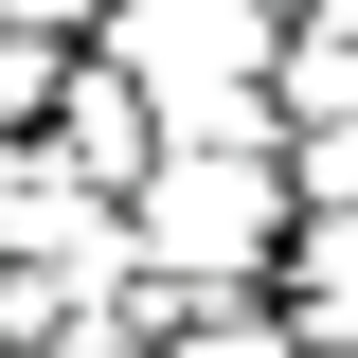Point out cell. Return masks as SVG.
<instances>
[{
    "label": "cell",
    "instance_id": "cell-7",
    "mask_svg": "<svg viewBox=\"0 0 358 358\" xmlns=\"http://www.w3.org/2000/svg\"><path fill=\"white\" fill-rule=\"evenodd\" d=\"M287 179H305V215H341V197H358V108H341V126H287Z\"/></svg>",
    "mask_w": 358,
    "mask_h": 358
},
{
    "label": "cell",
    "instance_id": "cell-2",
    "mask_svg": "<svg viewBox=\"0 0 358 358\" xmlns=\"http://www.w3.org/2000/svg\"><path fill=\"white\" fill-rule=\"evenodd\" d=\"M90 54H108V72H143L162 108H197V90H268L287 18H268V0H108V18H90Z\"/></svg>",
    "mask_w": 358,
    "mask_h": 358
},
{
    "label": "cell",
    "instance_id": "cell-8",
    "mask_svg": "<svg viewBox=\"0 0 358 358\" xmlns=\"http://www.w3.org/2000/svg\"><path fill=\"white\" fill-rule=\"evenodd\" d=\"M268 18H305V0H268Z\"/></svg>",
    "mask_w": 358,
    "mask_h": 358
},
{
    "label": "cell",
    "instance_id": "cell-1",
    "mask_svg": "<svg viewBox=\"0 0 358 358\" xmlns=\"http://www.w3.org/2000/svg\"><path fill=\"white\" fill-rule=\"evenodd\" d=\"M126 233H143V268H179V287H197V305L268 287V268H287V233H305V179H287V126H179L162 162H143Z\"/></svg>",
    "mask_w": 358,
    "mask_h": 358
},
{
    "label": "cell",
    "instance_id": "cell-5",
    "mask_svg": "<svg viewBox=\"0 0 358 358\" xmlns=\"http://www.w3.org/2000/svg\"><path fill=\"white\" fill-rule=\"evenodd\" d=\"M287 322H305V341H358V197L287 233Z\"/></svg>",
    "mask_w": 358,
    "mask_h": 358
},
{
    "label": "cell",
    "instance_id": "cell-3",
    "mask_svg": "<svg viewBox=\"0 0 358 358\" xmlns=\"http://www.w3.org/2000/svg\"><path fill=\"white\" fill-rule=\"evenodd\" d=\"M54 162H72V179H108V197H143V162H162V90H143V72H108V54H90L72 36V72H54Z\"/></svg>",
    "mask_w": 358,
    "mask_h": 358
},
{
    "label": "cell",
    "instance_id": "cell-4",
    "mask_svg": "<svg viewBox=\"0 0 358 358\" xmlns=\"http://www.w3.org/2000/svg\"><path fill=\"white\" fill-rule=\"evenodd\" d=\"M268 90H287V126H341L358 108V0H305L287 54H268Z\"/></svg>",
    "mask_w": 358,
    "mask_h": 358
},
{
    "label": "cell",
    "instance_id": "cell-6",
    "mask_svg": "<svg viewBox=\"0 0 358 358\" xmlns=\"http://www.w3.org/2000/svg\"><path fill=\"white\" fill-rule=\"evenodd\" d=\"M143 358H305V322L268 305V287H233V305H197L179 341H143Z\"/></svg>",
    "mask_w": 358,
    "mask_h": 358
}]
</instances>
